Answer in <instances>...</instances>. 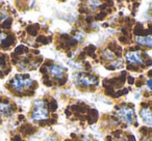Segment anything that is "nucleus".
Instances as JSON below:
<instances>
[{
    "label": "nucleus",
    "instance_id": "39448f33",
    "mask_svg": "<svg viewBox=\"0 0 152 141\" xmlns=\"http://www.w3.org/2000/svg\"><path fill=\"white\" fill-rule=\"evenodd\" d=\"M137 43H139L142 46L152 47V34L146 36H137Z\"/></svg>",
    "mask_w": 152,
    "mask_h": 141
},
{
    "label": "nucleus",
    "instance_id": "9b49d317",
    "mask_svg": "<svg viewBox=\"0 0 152 141\" xmlns=\"http://www.w3.org/2000/svg\"><path fill=\"white\" fill-rule=\"evenodd\" d=\"M104 56L107 57V58H113V57H114V55H113V53L108 52V51H105V52H104Z\"/></svg>",
    "mask_w": 152,
    "mask_h": 141
},
{
    "label": "nucleus",
    "instance_id": "20e7f679",
    "mask_svg": "<svg viewBox=\"0 0 152 141\" xmlns=\"http://www.w3.org/2000/svg\"><path fill=\"white\" fill-rule=\"evenodd\" d=\"M126 59L131 63H142L143 62V58L142 55L139 51H132V52H127L126 53Z\"/></svg>",
    "mask_w": 152,
    "mask_h": 141
},
{
    "label": "nucleus",
    "instance_id": "1a4fd4ad",
    "mask_svg": "<svg viewBox=\"0 0 152 141\" xmlns=\"http://www.w3.org/2000/svg\"><path fill=\"white\" fill-rule=\"evenodd\" d=\"M79 83H81V84L83 85H87V86H90V85H94L97 83V80H96V78H94V77H81V78H79Z\"/></svg>",
    "mask_w": 152,
    "mask_h": 141
},
{
    "label": "nucleus",
    "instance_id": "f8f14e48",
    "mask_svg": "<svg viewBox=\"0 0 152 141\" xmlns=\"http://www.w3.org/2000/svg\"><path fill=\"white\" fill-rule=\"evenodd\" d=\"M4 33H3L2 31H1V30H0V44H1V43L3 42V40H4Z\"/></svg>",
    "mask_w": 152,
    "mask_h": 141
},
{
    "label": "nucleus",
    "instance_id": "9d476101",
    "mask_svg": "<svg viewBox=\"0 0 152 141\" xmlns=\"http://www.w3.org/2000/svg\"><path fill=\"white\" fill-rule=\"evenodd\" d=\"M90 4H93V5H91V7H98V4H100V2L99 1H90Z\"/></svg>",
    "mask_w": 152,
    "mask_h": 141
},
{
    "label": "nucleus",
    "instance_id": "7ed1b4c3",
    "mask_svg": "<svg viewBox=\"0 0 152 141\" xmlns=\"http://www.w3.org/2000/svg\"><path fill=\"white\" fill-rule=\"evenodd\" d=\"M118 115L123 121L131 124L133 121V110L130 108H121L118 111Z\"/></svg>",
    "mask_w": 152,
    "mask_h": 141
},
{
    "label": "nucleus",
    "instance_id": "0eeeda50",
    "mask_svg": "<svg viewBox=\"0 0 152 141\" xmlns=\"http://www.w3.org/2000/svg\"><path fill=\"white\" fill-rule=\"evenodd\" d=\"M12 113V106L9 103L0 102V115L9 116Z\"/></svg>",
    "mask_w": 152,
    "mask_h": 141
},
{
    "label": "nucleus",
    "instance_id": "f257e3e1",
    "mask_svg": "<svg viewBox=\"0 0 152 141\" xmlns=\"http://www.w3.org/2000/svg\"><path fill=\"white\" fill-rule=\"evenodd\" d=\"M49 116V112L43 101H37L31 112V118L34 120H45Z\"/></svg>",
    "mask_w": 152,
    "mask_h": 141
},
{
    "label": "nucleus",
    "instance_id": "ddd939ff",
    "mask_svg": "<svg viewBox=\"0 0 152 141\" xmlns=\"http://www.w3.org/2000/svg\"><path fill=\"white\" fill-rule=\"evenodd\" d=\"M147 85L150 89H152V79H149V80L147 81Z\"/></svg>",
    "mask_w": 152,
    "mask_h": 141
},
{
    "label": "nucleus",
    "instance_id": "423d86ee",
    "mask_svg": "<svg viewBox=\"0 0 152 141\" xmlns=\"http://www.w3.org/2000/svg\"><path fill=\"white\" fill-rule=\"evenodd\" d=\"M140 114H141L142 118H143V119L145 120V121L147 122L148 124L152 126V111H151V110L145 108V109H142L141 110Z\"/></svg>",
    "mask_w": 152,
    "mask_h": 141
},
{
    "label": "nucleus",
    "instance_id": "f03ea898",
    "mask_svg": "<svg viewBox=\"0 0 152 141\" xmlns=\"http://www.w3.org/2000/svg\"><path fill=\"white\" fill-rule=\"evenodd\" d=\"M11 84L13 85V87L16 90H23L26 87L31 86L32 84V80L29 78L24 79L22 76H16L15 78L12 80Z\"/></svg>",
    "mask_w": 152,
    "mask_h": 141
},
{
    "label": "nucleus",
    "instance_id": "6e6552de",
    "mask_svg": "<svg viewBox=\"0 0 152 141\" xmlns=\"http://www.w3.org/2000/svg\"><path fill=\"white\" fill-rule=\"evenodd\" d=\"M49 73H50L53 77H55V78H57V79L61 78L64 74L61 67H57V65H51V67H49Z\"/></svg>",
    "mask_w": 152,
    "mask_h": 141
}]
</instances>
